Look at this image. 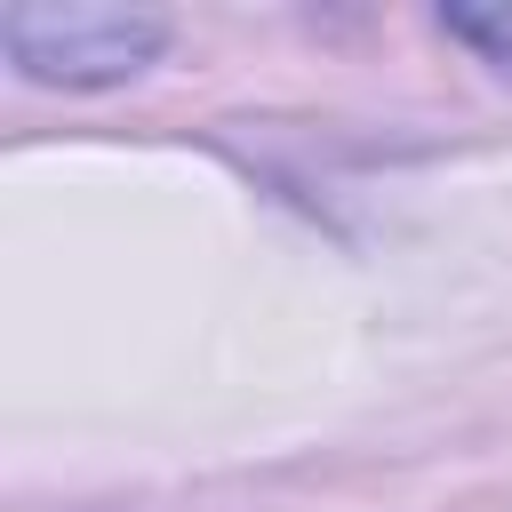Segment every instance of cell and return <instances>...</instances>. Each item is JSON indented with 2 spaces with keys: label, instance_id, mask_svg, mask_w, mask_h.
I'll list each match as a JSON object with an SVG mask.
<instances>
[{
  "label": "cell",
  "instance_id": "1",
  "mask_svg": "<svg viewBox=\"0 0 512 512\" xmlns=\"http://www.w3.org/2000/svg\"><path fill=\"white\" fill-rule=\"evenodd\" d=\"M160 40H168V24L152 8H104V0H64V8L8 0L0 8V48L16 56V72L56 80V88L128 80L160 56Z\"/></svg>",
  "mask_w": 512,
  "mask_h": 512
},
{
  "label": "cell",
  "instance_id": "2",
  "mask_svg": "<svg viewBox=\"0 0 512 512\" xmlns=\"http://www.w3.org/2000/svg\"><path fill=\"white\" fill-rule=\"evenodd\" d=\"M440 32L480 48L496 72H512V8H440Z\"/></svg>",
  "mask_w": 512,
  "mask_h": 512
}]
</instances>
